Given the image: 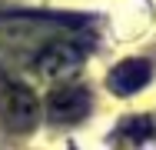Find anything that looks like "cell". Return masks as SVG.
I'll list each match as a JSON object with an SVG mask.
<instances>
[{
  "mask_svg": "<svg viewBox=\"0 0 156 150\" xmlns=\"http://www.w3.org/2000/svg\"><path fill=\"white\" fill-rule=\"evenodd\" d=\"M0 117L13 133H30L40 120V103L33 90L17 80H3L0 84Z\"/></svg>",
  "mask_w": 156,
  "mask_h": 150,
  "instance_id": "obj_1",
  "label": "cell"
},
{
  "mask_svg": "<svg viewBox=\"0 0 156 150\" xmlns=\"http://www.w3.org/2000/svg\"><path fill=\"white\" fill-rule=\"evenodd\" d=\"M80 63H83V50H80L76 43L53 40V43H47V47L40 50L37 70H40L43 77H66V73H73Z\"/></svg>",
  "mask_w": 156,
  "mask_h": 150,
  "instance_id": "obj_2",
  "label": "cell"
},
{
  "mask_svg": "<svg viewBox=\"0 0 156 150\" xmlns=\"http://www.w3.org/2000/svg\"><path fill=\"white\" fill-rule=\"evenodd\" d=\"M47 110L57 123H76L90 114V93L83 87H57L47 100Z\"/></svg>",
  "mask_w": 156,
  "mask_h": 150,
  "instance_id": "obj_3",
  "label": "cell"
},
{
  "mask_svg": "<svg viewBox=\"0 0 156 150\" xmlns=\"http://www.w3.org/2000/svg\"><path fill=\"white\" fill-rule=\"evenodd\" d=\"M150 84V67L143 60H123L110 73V90L113 93H136Z\"/></svg>",
  "mask_w": 156,
  "mask_h": 150,
  "instance_id": "obj_4",
  "label": "cell"
}]
</instances>
